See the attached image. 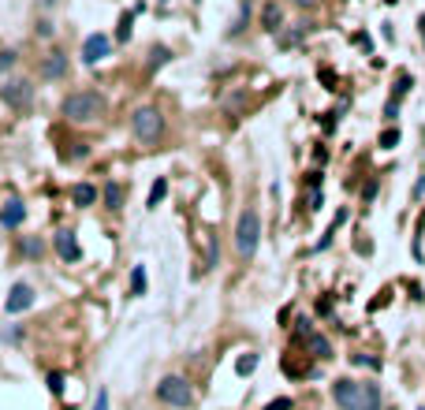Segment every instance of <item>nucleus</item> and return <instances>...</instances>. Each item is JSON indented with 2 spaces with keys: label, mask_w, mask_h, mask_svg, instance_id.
Here are the masks:
<instances>
[{
  "label": "nucleus",
  "mask_w": 425,
  "mask_h": 410,
  "mask_svg": "<svg viewBox=\"0 0 425 410\" xmlns=\"http://www.w3.org/2000/svg\"><path fill=\"white\" fill-rule=\"evenodd\" d=\"M42 75L45 78H64L68 75V56H64V52H49L42 60Z\"/></svg>",
  "instance_id": "nucleus-12"
},
{
  "label": "nucleus",
  "mask_w": 425,
  "mask_h": 410,
  "mask_svg": "<svg viewBox=\"0 0 425 410\" xmlns=\"http://www.w3.org/2000/svg\"><path fill=\"white\" fill-rule=\"evenodd\" d=\"M0 97H4L8 109L23 112V109H30V104H34V86L26 83V78H11V83L0 86Z\"/></svg>",
  "instance_id": "nucleus-5"
},
{
  "label": "nucleus",
  "mask_w": 425,
  "mask_h": 410,
  "mask_svg": "<svg viewBox=\"0 0 425 410\" xmlns=\"http://www.w3.org/2000/svg\"><path fill=\"white\" fill-rule=\"evenodd\" d=\"M265 410H295V403H291V395H280V399L265 403Z\"/></svg>",
  "instance_id": "nucleus-25"
},
{
  "label": "nucleus",
  "mask_w": 425,
  "mask_h": 410,
  "mask_svg": "<svg viewBox=\"0 0 425 410\" xmlns=\"http://www.w3.org/2000/svg\"><path fill=\"white\" fill-rule=\"evenodd\" d=\"M101 112H104V97L97 90H78V94H68V101H64V116L71 123H94L101 120Z\"/></svg>",
  "instance_id": "nucleus-1"
},
{
  "label": "nucleus",
  "mask_w": 425,
  "mask_h": 410,
  "mask_svg": "<svg viewBox=\"0 0 425 410\" xmlns=\"http://www.w3.org/2000/svg\"><path fill=\"white\" fill-rule=\"evenodd\" d=\"M243 109V94H235V97H228V112H239Z\"/></svg>",
  "instance_id": "nucleus-32"
},
{
  "label": "nucleus",
  "mask_w": 425,
  "mask_h": 410,
  "mask_svg": "<svg viewBox=\"0 0 425 410\" xmlns=\"http://www.w3.org/2000/svg\"><path fill=\"white\" fill-rule=\"evenodd\" d=\"M131 131H135L138 142H157L164 135V116L153 109V104H142V109H135V116H131Z\"/></svg>",
  "instance_id": "nucleus-3"
},
{
  "label": "nucleus",
  "mask_w": 425,
  "mask_h": 410,
  "mask_svg": "<svg viewBox=\"0 0 425 410\" xmlns=\"http://www.w3.org/2000/svg\"><path fill=\"white\" fill-rule=\"evenodd\" d=\"M254 369H258V354H243V358L235 362V373H239V377H250Z\"/></svg>",
  "instance_id": "nucleus-21"
},
{
  "label": "nucleus",
  "mask_w": 425,
  "mask_h": 410,
  "mask_svg": "<svg viewBox=\"0 0 425 410\" xmlns=\"http://www.w3.org/2000/svg\"><path fill=\"white\" fill-rule=\"evenodd\" d=\"M4 306H8V313L30 310V306H34V287H30V284H16V287L8 291V302H4Z\"/></svg>",
  "instance_id": "nucleus-8"
},
{
  "label": "nucleus",
  "mask_w": 425,
  "mask_h": 410,
  "mask_svg": "<svg viewBox=\"0 0 425 410\" xmlns=\"http://www.w3.org/2000/svg\"><path fill=\"white\" fill-rule=\"evenodd\" d=\"M306 30H310V26H299V30H291V34H280L276 42H280V49H291V45H299L302 37H306Z\"/></svg>",
  "instance_id": "nucleus-22"
},
{
  "label": "nucleus",
  "mask_w": 425,
  "mask_h": 410,
  "mask_svg": "<svg viewBox=\"0 0 425 410\" xmlns=\"http://www.w3.org/2000/svg\"><path fill=\"white\" fill-rule=\"evenodd\" d=\"M332 399H336L340 410H362V385L351 377H340L336 385H332Z\"/></svg>",
  "instance_id": "nucleus-6"
},
{
  "label": "nucleus",
  "mask_w": 425,
  "mask_h": 410,
  "mask_svg": "<svg viewBox=\"0 0 425 410\" xmlns=\"http://www.w3.org/2000/svg\"><path fill=\"white\" fill-rule=\"evenodd\" d=\"M52 30H56V26H52L49 19H42V23H37V34H42V37H49Z\"/></svg>",
  "instance_id": "nucleus-31"
},
{
  "label": "nucleus",
  "mask_w": 425,
  "mask_h": 410,
  "mask_svg": "<svg viewBox=\"0 0 425 410\" xmlns=\"http://www.w3.org/2000/svg\"><path fill=\"white\" fill-rule=\"evenodd\" d=\"M131 295H145V269L142 265L131 272Z\"/></svg>",
  "instance_id": "nucleus-23"
},
{
  "label": "nucleus",
  "mask_w": 425,
  "mask_h": 410,
  "mask_svg": "<svg viewBox=\"0 0 425 410\" xmlns=\"http://www.w3.org/2000/svg\"><path fill=\"white\" fill-rule=\"evenodd\" d=\"M52 243H56V254L64 261H78V258H83V246L75 243L71 231H56V235H52Z\"/></svg>",
  "instance_id": "nucleus-9"
},
{
  "label": "nucleus",
  "mask_w": 425,
  "mask_h": 410,
  "mask_svg": "<svg viewBox=\"0 0 425 410\" xmlns=\"http://www.w3.org/2000/svg\"><path fill=\"white\" fill-rule=\"evenodd\" d=\"M395 112H400V101H388V104H384V120H395Z\"/></svg>",
  "instance_id": "nucleus-30"
},
{
  "label": "nucleus",
  "mask_w": 425,
  "mask_h": 410,
  "mask_svg": "<svg viewBox=\"0 0 425 410\" xmlns=\"http://www.w3.org/2000/svg\"><path fill=\"white\" fill-rule=\"evenodd\" d=\"M104 202H109V209H119L124 205V187H119V183H109V187H104Z\"/></svg>",
  "instance_id": "nucleus-20"
},
{
  "label": "nucleus",
  "mask_w": 425,
  "mask_h": 410,
  "mask_svg": "<svg viewBox=\"0 0 425 410\" xmlns=\"http://www.w3.org/2000/svg\"><path fill=\"white\" fill-rule=\"evenodd\" d=\"M23 217H26L23 202H19V198H11V202H4V209H0V228H19Z\"/></svg>",
  "instance_id": "nucleus-11"
},
{
  "label": "nucleus",
  "mask_w": 425,
  "mask_h": 410,
  "mask_svg": "<svg viewBox=\"0 0 425 410\" xmlns=\"http://www.w3.org/2000/svg\"><path fill=\"white\" fill-rule=\"evenodd\" d=\"M16 60H19V52L16 49H4V52H0V71H8Z\"/></svg>",
  "instance_id": "nucleus-26"
},
{
  "label": "nucleus",
  "mask_w": 425,
  "mask_h": 410,
  "mask_svg": "<svg viewBox=\"0 0 425 410\" xmlns=\"http://www.w3.org/2000/svg\"><path fill=\"white\" fill-rule=\"evenodd\" d=\"M94 410H109V392H104V388L94 395Z\"/></svg>",
  "instance_id": "nucleus-28"
},
{
  "label": "nucleus",
  "mask_w": 425,
  "mask_h": 410,
  "mask_svg": "<svg viewBox=\"0 0 425 410\" xmlns=\"http://www.w3.org/2000/svg\"><path fill=\"white\" fill-rule=\"evenodd\" d=\"M407 90H410V75H400V86H395V101H400Z\"/></svg>",
  "instance_id": "nucleus-29"
},
{
  "label": "nucleus",
  "mask_w": 425,
  "mask_h": 410,
  "mask_svg": "<svg viewBox=\"0 0 425 410\" xmlns=\"http://www.w3.org/2000/svg\"><path fill=\"white\" fill-rule=\"evenodd\" d=\"M131 26H135V11H124V16H119V30H116V42H131Z\"/></svg>",
  "instance_id": "nucleus-18"
},
{
  "label": "nucleus",
  "mask_w": 425,
  "mask_h": 410,
  "mask_svg": "<svg viewBox=\"0 0 425 410\" xmlns=\"http://www.w3.org/2000/svg\"><path fill=\"white\" fill-rule=\"evenodd\" d=\"M164 194H168V179L161 176V179H153V187H150V202H145V205H150V209H157V205L164 202Z\"/></svg>",
  "instance_id": "nucleus-17"
},
{
  "label": "nucleus",
  "mask_w": 425,
  "mask_h": 410,
  "mask_svg": "<svg viewBox=\"0 0 425 410\" xmlns=\"http://www.w3.org/2000/svg\"><path fill=\"white\" fill-rule=\"evenodd\" d=\"M75 205H94L97 202V187H90V183H78V187L71 191Z\"/></svg>",
  "instance_id": "nucleus-15"
},
{
  "label": "nucleus",
  "mask_w": 425,
  "mask_h": 410,
  "mask_svg": "<svg viewBox=\"0 0 425 410\" xmlns=\"http://www.w3.org/2000/svg\"><path fill=\"white\" fill-rule=\"evenodd\" d=\"M198 4H202V0H198Z\"/></svg>",
  "instance_id": "nucleus-35"
},
{
  "label": "nucleus",
  "mask_w": 425,
  "mask_h": 410,
  "mask_svg": "<svg viewBox=\"0 0 425 410\" xmlns=\"http://www.w3.org/2000/svg\"><path fill=\"white\" fill-rule=\"evenodd\" d=\"M157 399L161 403H168V406H191L194 403V392H191V385L183 377H164L161 385H157Z\"/></svg>",
  "instance_id": "nucleus-4"
},
{
  "label": "nucleus",
  "mask_w": 425,
  "mask_h": 410,
  "mask_svg": "<svg viewBox=\"0 0 425 410\" xmlns=\"http://www.w3.org/2000/svg\"><path fill=\"white\" fill-rule=\"evenodd\" d=\"M280 26H284V8L276 4V0H269V4L261 8V30L280 34Z\"/></svg>",
  "instance_id": "nucleus-10"
},
{
  "label": "nucleus",
  "mask_w": 425,
  "mask_h": 410,
  "mask_svg": "<svg viewBox=\"0 0 425 410\" xmlns=\"http://www.w3.org/2000/svg\"><path fill=\"white\" fill-rule=\"evenodd\" d=\"M23 250H26V254H30V258H34V254H42V243H37V239H30V243H26Z\"/></svg>",
  "instance_id": "nucleus-33"
},
{
  "label": "nucleus",
  "mask_w": 425,
  "mask_h": 410,
  "mask_svg": "<svg viewBox=\"0 0 425 410\" xmlns=\"http://www.w3.org/2000/svg\"><path fill=\"white\" fill-rule=\"evenodd\" d=\"M168 60H172V49H164V45H153V52H150V64H145V75H157V71H161Z\"/></svg>",
  "instance_id": "nucleus-13"
},
{
  "label": "nucleus",
  "mask_w": 425,
  "mask_h": 410,
  "mask_svg": "<svg viewBox=\"0 0 425 410\" xmlns=\"http://www.w3.org/2000/svg\"><path fill=\"white\" fill-rule=\"evenodd\" d=\"M299 4H313V0H299Z\"/></svg>",
  "instance_id": "nucleus-34"
},
{
  "label": "nucleus",
  "mask_w": 425,
  "mask_h": 410,
  "mask_svg": "<svg viewBox=\"0 0 425 410\" xmlns=\"http://www.w3.org/2000/svg\"><path fill=\"white\" fill-rule=\"evenodd\" d=\"M306 343H310V351H313V358H332V343H328L325 336H317V332H313V336H310Z\"/></svg>",
  "instance_id": "nucleus-16"
},
{
  "label": "nucleus",
  "mask_w": 425,
  "mask_h": 410,
  "mask_svg": "<svg viewBox=\"0 0 425 410\" xmlns=\"http://www.w3.org/2000/svg\"><path fill=\"white\" fill-rule=\"evenodd\" d=\"M112 52V42L104 34H90L86 42H83V64H90V68H94V64H101L104 56H109Z\"/></svg>",
  "instance_id": "nucleus-7"
},
{
  "label": "nucleus",
  "mask_w": 425,
  "mask_h": 410,
  "mask_svg": "<svg viewBox=\"0 0 425 410\" xmlns=\"http://www.w3.org/2000/svg\"><path fill=\"white\" fill-rule=\"evenodd\" d=\"M258 243H261V217L254 209H243V213H239V224H235V254L243 261H250Z\"/></svg>",
  "instance_id": "nucleus-2"
},
{
  "label": "nucleus",
  "mask_w": 425,
  "mask_h": 410,
  "mask_svg": "<svg viewBox=\"0 0 425 410\" xmlns=\"http://www.w3.org/2000/svg\"><path fill=\"white\" fill-rule=\"evenodd\" d=\"M45 385H49L52 395H60V392H64V373H49V377H45Z\"/></svg>",
  "instance_id": "nucleus-24"
},
{
  "label": "nucleus",
  "mask_w": 425,
  "mask_h": 410,
  "mask_svg": "<svg viewBox=\"0 0 425 410\" xmlns=\"http://www.w3.org/2000/svg\"><path fill=\"white\" fill-rule=\"evenodd\" d=\"M362 410H381V385H373V380L362 385Z\"/></svg>",
  "instance_id": "nucleus-14"
},
{
  "label": "nucleus",
  "mask_w": 425,
  "mask_h": 410,
  "mask_svg": "<svg viewBox=\"0 0 425 410\" xmlns=\"http://www.w3.org/2000/svg\"><path fill=\"white\" fill-rule=\"evenodd\" d=\"M395 142H400V131H384V135H381V145H384V150H392Z\"/></svg>",
  "instance_id": "nucleus-27"
},
{
  "label": "nucleus",
  "mask_w": 425,
  "mask_h": 410,
  "mask_svg": "<svg viewBox=\"0 0 425 410\" xmlns=\"http://www.w3.org/2000/svg\"><path fill=\"white\" fill-rule=\"evenodd\" d=\"M246 23H250V0H243V4H239V16H235V26L228 34H243L246 30Z\"/></svg>",
  "instance_id": "nucleus-19"
}]
</instances>
